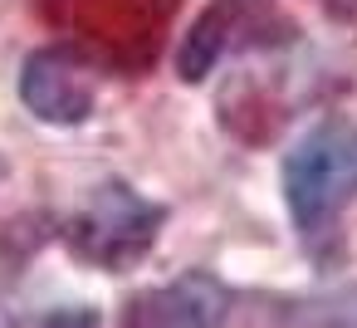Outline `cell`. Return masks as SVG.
Masks as SVG:
<instances>
[{"mask_svg": "<svg viewBox=\"0 0 357 328\" xmlns=\"http://www.w3.org/2000/svg\"><path fill=\"white\" fill-rule=\"evenodd\" d=\"M357 196V128L323 123L284 157V201L303 235H323Z\"/></svg>", "mask_w": 357, "mask_h": 328, "instance_id": "6da1fadb", "label": "cell"}, {"mask_svg": "<svg viewBox=\"0 0 357 328\" xmlns=\"http://www.w3.org/2000/svg\"><path fill=\"white\" fill-rule=\"evenodd\" d=\"M162 221L167 211L142 201L132 186L123 181H108L89 196V206L69 221L64 240L79 260L98 264V269H132L162 235Z\"/></svg>", "mask_w": 357, "mask_h": 328, "instance_id": "7a4b0ae2", "label": "cell"}, {"mask_svg": "<svg viewBox=\"0 0 357 328\" xmlns=\"http://www.w3.org/2000/svg\"><path fill=\"white\" fill-rule=\"evenodd\" d=\"M20 103L54 128H74L98 103V79L69 50H35L20 64Z\"/></svg>", "mask_w": 357, "mask_h": 328, "instance_id": "3957f363", "label": "cell"}, {"mask_svg": "<svg viewBox=\"0 0 357 328\" xmlns=\"http://www.w3.org/2000/svg\"><path fill=\"white\" fill-rule=\"evenodd\" d=\"M230 308V294L206 279V274H186L147 299H137L128 328H220Z\"/></svg>", "mask_w": 357, "mask_h": 328, "instance_id": "277c9868", "label": "cell"}, {"mask_svg": "<svg viewBox=\"0 0 357 328\" xmlns=\"http://www.w3.org/2000/svg\"><path fill=\"white\" fill-rule=\"evenodd\" d=\"M240 20H245V0H215V6L191 25V35L181 45V59H176L186 84H201L211 74V64L230 50V30H240Z\"/></svg>", "mask_w": 357, "mask_h": 328, "instance_id": "5b68a950", "label": "cell"}, {"mask_svg": "<svg viewBox=\"0 0 357 328\" xmlns=\"http://www.w3.org/2000/svg\"><path fill=\"white\" fill-rule=\"evenodd\" d=\"M274 328H357V284L294 304Z\"/></svg>", "mask_w": 357, "mask_h": 328, "instance_id": "8992f818", "label": "cell"}, {"mask_svg": "<svg viewBox=\"0 0 357 328\" xmlns=\"http://www.w3.org/2000/svg\"><path fill=\"white\" fill-rule=\"evenodd\" d=\"M45 328H93V313H89V308H79V313H54Z\"/></svg>", "mask_w": 357, "mask_h": 328, "instance_id": "52a82bcc", "label": "cell"}, {"mask_svg": "<svg viewBox=\"0 0 357 328\" xmlns=\"http://www.w3.org/2000/svg\"><path fill=\"white\" fill-rule=\"evenodd\" d=\"M333 20H357V0H318Z\"/></svg>", "mask_w": 357, "mask_h": 328, "instance_id": "ba28073f", "label": "cell"}]
</instances>
